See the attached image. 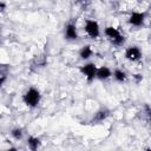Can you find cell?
Returning a JSON list of instances; mask_svg holds the SVG:
<instances>
[{
    "label": "cell",
    "instance_id": "obj_8",
    "mask_svg": "<svg viewBox=\"0 0 151 151\" xmlns=\"http://www.w3.org/2000/svg\"><path fill=\"white\" fill-rule=\"evenodd\" d=\"M109 116H110V111H109L107 109H100V110H98V111L94 113V116H93V118H92L91 122L98 124V123L104 122Z\"/></svg>",
    "mask_w": 151,
    "mask_h": 151
},
{
    "label": "cell",
    "instance_id": "obj_3",
    "mask_svg": "<svg viewBox=\"0 0 151 151\" xmlns=\"http://www.w3.org/2000/svg\"><path fill=\"white\" fill-rule=\"evenodd\" d=\"M84 31L86 32V34L91 39H97L100 35V27L96 20H91V19L86 20L85 26H84Z\"/></svg>",
    "mask_w": 151,
    "mask_h": 151
},
{
    "label": "cell",
    "instance_id": "obj_11",
    "mask_svg": "<svg viewBox=\"0 0 151 151\" xmlns=\"http://www.w3.org/2000/svg\"><path fill=\"white\" fill-rule=\"evenodd\" d=\"M112 76H113L114 80L118 81V83H125L126 79H127V74H126V72L123 71V70H120V68H116V70L113 71Z\"/></svg>",
    "mask_w": 151,
    "mask_h": 151
},
{
    "label": "cell",
    "instance_id": "obj_2",
    "mask_svg": "<svg viewBox=\"0 0 151 151\" xmlns=\"http://www.w3.org/2000/svg\"><path fill=\"white\" fill-rule=\"evenodd\" d=\"M79 71L81 72V74L86 78V80L88 83H92L96 79V73H97V65L93 63H86L83 66H80Z\"/></svg>",
    "mask_w": 151,
    "mask_h": 151
},
{
    "label": "cell",
    "instance_id": "obj_7",
    "mask_svg": "<svg viewBox=\"0 0 151 151\" xmlns=\"http://www.w3.org/2000/svg\"><path fill=\"white\" fill-rule=\"evenodd\" d=\"M111 77H112V71L107 66L97 67V73H96V78L97 79H99V80H107Z\"/></svg>",
    "mask_w": 151,
    "mask_h": 151
},
{
    "label": "cell",
    "instance_id": "obj_4",
    "mask_svg": "<svg viewBox=\"0 0 151 151\" xmlns=\"http://www.w3.org/2000/svg\"><path fill=\"white\" fill-rule=\"evenodd\" d=\"M124 57L125 59H127L129 61H138L142 59L143 57V53H142V50L138 47V46H129L126 50H125V53H124Z\"/></svg>",
    "mask_w": 151,
    "mask_h": 151
},
{
    "label": "cell",
    "instance_id": "obj_6",
    "mask_svg": "<svg viewBox=\"0 0 151 151\" xmlns=\"http://www.w3.org/2000/svg\"><path fill=\"white\" fill-rule=\"evenodd\" d=\"M64 35H65V39H67V40H77V39H78L77 26H76L74 24H72V22H68V24L65 26Z\"/></svg>",
    "mask_w": 151,
    "mask_h": 151
},
{
    "label": "cell",
    "instance_id": "obj_12",
    "mask_svg": "<svg viewBox=\"0 0 151 151\" xmlns=\"http://www.w3.org/2000/svg\"><path fill=\"white\" fill-rule=\"evenodd\" d=\"M104 33H105V35L110 39V41L112 40V39H114V38H117L119 34H122L120 33V31L118 29V28H116V27H113V26H107L106 28H105V31H104Z\"/></svg>",
    "mask_w": 151,
    "mask_h": 151
},
{
    "label": "cell",
    "instance_id": "obj_17",
    "mask_svg": "<svg viewBox=\"0 0 151 151\" xmlns=\"http://www.w3.org/2000/svg\"><path fill=\"white\" fill-rule=\"evenodd\" d=\"M76 1H85V0H76Z\"/></svg>",
    "mask_w": 151,
    "mask_h": 151
},
{
    "label": "cell",
    "instance_id": "obj_14",
    "mask_svg": "<svg viewBox=\"0 0 151 151\" xmlns=\"http://www.w3.org/2000/svg\"><path fill=\"white\" fill-rule=\"evenodd\" d=\"M111 42H112L114 46H122V45H124V44H125V37H124L123 34H119L117 38L112 39V40H111Z\"/></svg>",
    "mask_w": 151,
    "mask_h": 151
},
{
    "label": "cell",
    "instance_id": "obj_10",
    "mask_svg": "<svg viewBox=\"0 0 151 151\" xmlns=\"http://www.w3.org/2000/svg\"><path fill=\"white\" fill-rule=\"evenodd\" d=\"M40 144H41V142H40V138H38V137L29 136V137L27 138V146H28V149L32 150V151L38 150V149L40 147Z\"/></svg>",
    "mask_w": 151,
    "mask_h": 151
},
{
    "label": "cell",
    "instance_id": "obj_13",
    "mask_svg": "<svg viewBox=\"0 0 151 151\" xmlns=\"http://www.w3.org/2000/svg\"><path fill=\"white\" fill-rule=\"evenodd\" d=\"M11 136H12L15 140H20V139L22 138V136H24V131H22L21 127H14V129H12V131H11Z\"/></svg>",
    "mask_w": 151,
    "mask_h": 151
},
{
    "label": "cell",
    "instance_id": "obj_1",
    "mask_svg": "<svg viewBox=\"0 0 151 151\" xmlns=\"http://www.w3.org/2000/svg\"><path fill=\"white\" fill-rule=\"evenodd\" d=\"M41 100V93L38 88L35 87H29L24 94H22V101L26 106L31 107V109H34L39 105Z\"/></svg>",
    "mask_w": 151,
    "mask_h": 151
},
{
    "label": "cell",
    "instance_id": "obj_15",
    "mask_svg": "<svg viewBox=\"0 0 151 151\" xmlns=\"http://www.w3.org/2000/svg\"><path fill=\"white\" fill-rule=\"evenodd\" d=\"M6 79H7V77H6V74H4V73H1L0 72V87L5 84V81H6Z\"/></svg>",
    "mask_w": 151,
    "mask_h": 151
},
{
    "label": "cell",
    "instance_id": "obj_5",
    "mask_svg": "<svg viewBox=\"0 0 151 151\" xmlns=\"http://www.w3.org/2000/svg\"><path fill=\"white\" fill-rule=\"evenodd\" d=\"M144 20H145V13L144 12H132L130 14L127 21H129V24L131 26L140 27V26H143Z\"/></svg>",
    "mask_w": 151,
    "mask_h": 151
},
{
    "label": "cell",
    "instance_id": "obj_16",
    "mask_svg": "<svg viewBox=\"0 0 151 151\" xmlns=\"http://www.w3.org/2000/svg\"><path fill=\"white\" fill-rule=\"evenodd\" d=\"M6 7H7L6 2H4V1H0V13H2V12L6 9Z\"/></svg>",
    "mask_w": 151,
    "mask_h": 151
},
{
    "label": "cell",
    "instance_id": "obj_9",
    "mask_svg": "<svg viewBox=\"0 0 151 151\" xmlns=\"http://www.w3.org/2000/svg\"><path fill=\"white\" fill-rule=\"evenodd\" d=\"M93 55V50L91 45H85L79 50V57L83 60H87Z\"/></svg>",
    "mask_w": 151,
    "mask_h": 151
}]
</instances>
